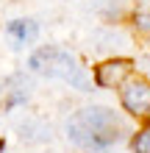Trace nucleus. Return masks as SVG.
<instances>
[{
    "label": "nucleus",
    "mask_w": 150,
    "mask_h": 153,
    "mask_svg": "<svg viewBox=\"0 0 150 153\" xmlns=\"http://www.w3.org/2000/svg\"><path fill=\"white\" fill-rule=\"evenodd\" d=\"M128 134V125L120 114H114L106 106H86L78 109L72 117L67 120V137L72 145L83 148V150H98V148H109Z\"/></svg>",
    "instance_id": "f257e3e1"
},
{
    "label": "nucleus",
    "mask_w": 150,
    "mask_h": 153,
    "mask_svg": "<svg viewBox=\"0 0 150 153\" xmlns=\"http://www.w3.org/2000/svg\"><path fill=\"white\" fill-rule=\"evenodd\" d=\"M28 67L39 75H47V78H61L67 84L78 86L81 92H89L92 89V81L86 75V70L78 64V59L72 53L61 50V48H42L36 50L33 56L28 59Z\"/></svg>",
    "instance_id": "f03ea898"
},
{
    "label": "nucleus",
    "mask_w": 150,
    "mask_h": 153,
    "mask_svg": "<svg viewBox=\"0 0 150 153\" xmlns=\"http://www.w3.org/2000/svg\"><path fill=\"white\" fill-rule=\"evenodd\" d=\"M122 109L131 117H150V81L145 78H131L120 89Z\"/></svg>",
    "instance_id": "7ed1b4c3"
},
{
    "label": "nucleus",
    "mask_w": 150,
    "mask_h": 153,
    "mask_svg": "<svg viewBox=\"0 0 150 153\" xmlns=\"http://www.w3.org/2000/svg\"><path fill=\"white\" fill-rule=\"evenodd\" d=\"M131 73H134V61L114 59V61H106V64H100L95 70V81L100 86H106V89H117L131 78Z\"/></svg>",
    "instance_id": "20e7f679"
},
{
    "label": "nucleus",
    "mask_w": 150,
    "mask_h": 153,
    "mask_svg": "<svg viewBox=\"0 0 150 153\" xmlns=\"http://www.w3.org/2000/svg\"><path fill=\"white\" fill-rule=\"evenodd\" d=\"M6 33L11 36L14 48H22V45L36 42L39 28H36V22H33V20H11V22L6 25Z\"/></svg>",
    "instance_id": "39448f33"
},
{
    "label": "nucleus",
    "mask_w": 150,
    "mask_h": 153,
    "mask_svg": "<svg viewBox=\"0 0 150 153\" xmlns=\"http://www.w3.org/2000/svg\"><path fill=\"white\" fill-rule=\"evenodd\" d=\"M20 139L22 142H45V139H50V125H45L42 120H25L20 125Z\"/></svg>",
    "instance_id": "423d86ee"
},
{
    "label": "nucleus",
    "mask_w": 150,
    "mask_h": 153,
    "mask_svg": "<svg viewBox=\"0 0 150 153\" xmlns=\"http://www.w3.org/2000/svg\"><path fill=\"white\" fill-rule=\"evenodd\" d=\"M131 150L134 153H150V125L136 131V137L131 139Z\"/></svg>",
    "instance_id": "0eeeda50"
},
{
    "label": "nucleus",
    "mask_w": 150,
    "mask_h": 153,
    "mask_svg": "<svg viewBox=\"0 0 150 153\" xmlns=\"http://www.w3.org/2000/svg\"><path fill=\"white\" fill-rule=\"evenodd\" d=\"M136 22H139V28L150 31V11H147V14H136Z\"/></svg>",
    "instance_id": "6e6552de"
},
{
    "label": "nucleus",
    "mask_w": 150,
    "mask_h": 153,
    "mask_svg": "<svg viewBox=\"0 0 150 153\" xmlns=\"http://www.w3.org/2000/svg\"><path fill=\"white\" fill-rule=\"evenodd\" d=\"M0 150H3V139H0Z\"/></svg>",
    "instance_id": "1a4fd4ad"
}]
</instances>
